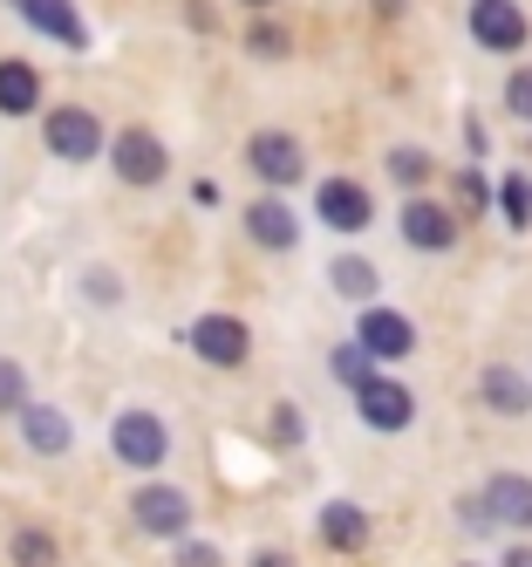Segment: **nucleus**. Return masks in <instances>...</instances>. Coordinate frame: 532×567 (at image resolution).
Returning <instances> with one entry per match:
<instances>
[{
    "label": "nucleus",
    "mask_w": 532,
    "mask_h": 567,
    "mask_svg": "<svg viewBox=\"0 0 532 567\" xmlns=\"http://www.w3.org/2000/svg\"><path fill=\"white\" fill-rule=\"evenodd\" d=\"M109 452L131 465V472H157L164 452H171V424H164L157 411H123L109 424Z\"/></svg>",
    "instance_id": "obj_1"
},
{
    "label": "nucleus",
    "mask_w": 532,
    "mask_h": 567,
    "mask_svg": "<svg viewBox=\"0 0 532 567\" xmlns=\"http://www.w3.org/2000/svg\"><path fill=\"white\" fill-rule=\"evenodd\" d=\"M41 137H49V151L62 157V165H90V157L103 151V124H96V110H82V103H62L41 116Z\"/></svg>",
    "instance_id": "obj_2"
},
{
    "label": "nucleus",
    "mask_w": 532,
    "mask_h": 567,
    "mask_svg": "<svg viewBox=\"0 0 532 567\" xmlns=\"http://www.w3.org/2000/svg\"><path fill=\"white\" fill-rule=\"evenodd\" d=\"M471 42L491 55H519L532 42V21L519 0H471Z\"/></svg>",
    "instance_id": "obj_3"
},
{
    "label": "nucleus",
    "mask_w": 532,
    "mask_h": 567,
    "mask_svg": "<svg viewBox=\"0 0 532 567\" xmlns=\"http://www.w3.org/2000/svg\"><path fill=\"white\" fill-rule=\"evenodd\" d=\"M185 342H191L205 362H212V370H239V362L253 355V329H246L239 315H219V308H212V315H198Z\"/></svg>",
    "instance_id": "obj_4"
},
{
    "label": "nucleus",
    "mask_w": 532,
    "mask_h": 567,
    "mask_svg": "<svg viewBox=\"0 0 532 567\" xmlns=\"http://www.w3.org/2000/svg\"><path fill=\"white\" fill-rule=\"evenodd\" d=\"M355 342L376 355V362H403L409 349H417V321H409L403 308H383V301H368L355 315Z\"/></svg>",
    "instance_id": "obj_5"
},
{
    "label": "nucleus",
    "mask_w": 532,
    "mask_h": 567,
    "mask_svg": "<svg viewBox=\"0 0 532 567\" xmlns=\"http://www.w3.org/2000/svg\"><path fill=\"white\" fill-rule=\"evenodd\" d=\"M131 519L144 526V534H157V540H185V534H191V499L178 493V485L150 478V485H137V499H131Z\"/></svg>",
    "instance_id": "obj_6"
},
{
    "label": "nucleus",
    "mask_w": 532,
    "mask_h": 567,
    "mask_svg": "<svg viewBox=\"0 0 532 567\" xmlns=\"http://www.w3.org/2000/svg\"><path fill=\"white\" fill-rule=\"evenodd\" d=\"M109 165H116L123 185L150 192V185H164V172H171V151H164L157 131H123V137L109 144Z\"/></svg>",
    "instance_id": "obj_7"
},
{
    "label": "nucleus",
    "mask_w": 532,
    "mask_h": 567,
    "mask_svg": "<svg viewBox=\"0 0 532 567\" xmlns=\"http://www.w3.org/2000/svg\"><path fill=\"white\" fill-rule=\"evenodd\" d=\"M246 165H253V178H260L267 192H286V185H301L307 157H301V144L286 137V131H260L253 144H246Z\"/></svg>",
    "instance_id": "obj_8"
},
{
    "label": "nucleus",
    "mask_w": 532,
    "mask_h": 567,
    "mask_svg": "<svg viewBox=\"0 0 532 567\" xmlns=\"http://www.w3.org/2000/svg\"><path fill=\"white\" fill-rule=\"evenodd\" d=\"M355 411H362L368 431H409L417 424V396H409V383H396V377H376L368 390H355Z\"/></svg>",
    "instance_id": "obj_9"
},
{
    "label": "nucleus",
    "mask_w": 532,
    "mask_h": 567,
    "mask_svg": "<svg viewBox=\"0 0 532 567\" xmlns=\"http://www.w3.org/2000/svg\"><path fill=\"white\" fill-rule=\"evenodd\" d=\"M403 239H409L417 254H450V247H458V213L417 192V198L403 206Z\"/></svg>",
    "instance_id": "obj_10"
},
{
    "label": "nucleus",
    "mask_w": 532,
    "mask_h": 567,
    "mask_svg": "<svg viewBox=\"0 0 532 567\" xmlns=\"http://www.w3.org/2000/svg\"><path fill=\"white\" fill-rule=\"evenodd\" d=\"M246 233H253V247H267V254H286L301 239V219H294V206H286L280 192H260L253 206H246Z\"/></svg>",
    "instance_id": "obj_11"
},
{
    "label": "nucleus",
    "mask_w": 532,
    "mask_h": 567,
    "mask_svg": "<svg viewBox=\"0 0 532 567\" xmlns=\"http://www.w3.org/2000/svg\"><path fill=\"white\" fill-rule=\"evenodd\" d=\"M314 213H321V226H335V233H362L368 219H376V206H368V192L355 178H327L314 192Z\"/></svg>",
    "instance_id": "obj_12"
},
{
    "label": "nucleus",
    "mask_w": 532,
    "mask_h": 567,
    "mask_svg": "<svg viewBox=\"0 0 532 567\" xmlns=\"http://www.w3.org/2000/svg\"><path fill=\"white\" fill-rule=\"evenodd\" d=\"M8 8H14L28 28H41L49 42H62V49H90V28H82V14L69 8V0H8Z\"/></svg>",
    "instance_id": "obj_13"
},
{
    "label": "nucleus",
    "mask_w": 532,
    "mask_h": 567,
    "mask_svg": "<svg viewBox=\"0 0 532 567\" xmlns=\"http://www.w3.org/2000/svg\"><path fill=\"white\" fill-rule=\"evenodd\" d=\"M478 499H484V513L499 519V526H519V534L532 526V478L525 472H491Z\"/></svg>",
    "instance_id": "obj_14"
},
{
    "label": "nucleus",
    "mask_w": 532,
    "mask_h": 567,
    "mask_svg": "<svg viewBox=\"0 0 532 567\" xmlns=\"http://www.w3.org/2000/svg\"><path fill=\"white\" fill-rule=\"evenodd\" d=\"M478 396H484L499 417H525V411H532V377L512 370V362H491V370H478Z\"/></svg>",
    "instance_id": "obj_15"
},
{
    "label": "nucleus",
    "mask_w": 532,
    "mask_h": 567,
    "mask_svg": "<svg viewBox=\"0 0 532 567\" xmlns=\"http://www.w3.org/2000/svg\"><path fill=\"white\" fill-rule=\"evenodd\" d=\"M21 437L34 444L41 458H62L69 444H75V424L55 411V403H28V411H21Z\"/></svg>",
    "instance_id": "obj_16"
},
{
    "label": "nucleus",
    "mask_w": 532,
    "mask_h": 567,
    "mask_svg": "<svg viewBox=\"0 0 532 567\" xmlns=\"http://www.w3.org/2000/svg\"><path fill=\"white\" fill-rule=\"evenodd\" d=\"M321 540L335 547V554H362V547H368V513H362V506H348V499L321 506Z\"/></svg>",
    "instance_id": "obj_17"
},
{
    "label": "nucleus",
    "mask_w": 532,
    "mask_h": 567,
    "mask_svg": "<svg viewBox=\"0 0 532 567\" xmlns=\"http://www.w3.org/2000/svg\"><path fill=\"white\" fill-rule=\"evenodd\" d=\"M28 110H41L34 62H0V116H28Z\"/></svg>",
    "instance_id": "obj_18"
},
{
    "label": "nucleus",
    "mask_w": 532,
    "mask_h": 567,
    "mask_svg": "<svg viewBox=\"0 0 532 567\" xmlns=\"http://www.w3.org/2000/svg\"><path fill=\"white\" fill-rule=\"evenodd\" d=\"M327 370H335V383H348V390H368L383 370H376V355H368L362 342H335L327 349Z\"/></svg>",
    "instance_id": "obj_19"
},
{
    "label": "nucleus",
    "mask_w": 532,
    "mask_h": 567,
    "mask_svg": "<svg viewBox=\"0 0 532 567\" xmlns=\"http://www.w3.org/2000/svg\"><path fill=\"white\" fill-rule=\"evenodd\" d=\"M327 280H335V295H348V301H376V267H368L362 254H342L335 267H327Z\"/></svg>",
    "instance_id": "obj_20"
},
{
    "label": "nucleus",
    "mask_w": 532,
    "mask_h": 567,
    "mask_svg": "<svg viewBox=\"0 0 532 567\" xmlns=\"http://www.w3.org/2000/svg\"><path fill=\"white\" fill-rule=\"evenodd\" d=\"M8 560L14 567H55V534L49 526H21V534L8 540Z\"/></svg>",
    "instance_id": "obj_21"
},
{
    "label": "nucleus",
    "mask_w": 532,
    "mask_h": 567,
    "mask_svg": "<svg viewBox=\"0 0 532 567\" xmlns=\"http://www.w3.org/2000/svg\"><path fill=\"white\" fill-rule=\"evenodd\" d=\"M499 213H505V226H512V233H525V226H532V178H525V172L499 178Z\"/></svg>",
    "instance_id": "obj_22"
},
{
    "label": "nucleus",
    "mask_w": 532,
    "mask_h": 567,
    "mask_svg": "<svg viewBox=\"0 0 532 567\" xmlns=\"http://www.w3.org/2000/svg\"><path fill=\"white\" fill-rule=\"evenodd\" d=\"M430 172H437V165H430V151H417V144H396V151H389V178L409 185V198H417V185H424Z\"/></svg>",
    "instance_id": "obj_23"
},
{
    "label": "nucleus",
    "mask_w": 532,
    "mask_h": 567,
    "mask_svg": "<svg viewBox=\"0 0 532 567\" xmlns=\"http://www.w3.org/2000/svg\"><path fill=\"white\" fill-rule=\"evenodd\" d=\"M0 411H28V377H21V362H0Z\"/></svg>",
    "instance_id": "obj_24"
},
{
    "label": "nucleus",
    "mask_w": 532,
    "mask_h": 567,
    "mask_svg": "<svg viewBox=\"0 0 532 567\" xmlns=\"http://www.w3.org/2000/svg\"><path fill=\"white\" fill-rule=\"evenodd\" d=\"M246 49H253V55H286V28H273V21H253V28H246Z\"/></svg>",
    "instance_id": "obj_25"
},
{
    "label": "nucleus",
    "mask_w": 532,
    "mask_h": 567,
    "mask_svg": "<svg viewBox=\"0 0 532 567\" xmlns=\"http://www.w3.org/2000/svg\"><path fill=\"white\" fill-rule=\"evenodd\" d=\"M458 198L471 213H484V206H499V185H484V172H458Z\"/></svg>",
    "instance_id": "obj_26"
},
{
    "label": "nucleus",
    "mask_w": 532,
    "mask_h": 567,
    "mask_svg": "<svg viewBox=\"0 0 532 567\" xmlns=\"http://www.w3.org/2000/svg\"><path fill=\"white\" fill-rule=\"evenodd\" d=\"M505 110L519 116V124H532V69H512V83H505Z\"/></svg>",
    "instance_id": "obj_27"
},
{
    "label": "nucleus",
    "mask_w": 532,
    "mask_h": 567,
    "mask_svg": "<svg viewBox=\"0 0 532 567\" xmlns=\"http://www.w3.org/2000/svg\"><path fill=\"white\" fill-rule=\"evenodd\" d=\"M178 567H219V547H205V540H178Z\"/></svg>",
    "instance_id": "obj_28"
},
{
    "label": "nucleus",
    "mask_w": 532,
    "mask_h": 567,
    "mask_svg": "<svg viewBox=\"0 0 532 567\" xmlns=\"http://www.w3.org/2000/svg\"><path fill=\"white\" fill-rule=\"evenodd\" d=\"M273 431H280L286 444H294V437H301V411H294V403H273Z\"/></svg>",
    "instance_id": "obj_29"
},
{
    "label": "nucleus",
    "mask_w": 532,
    "mask_h": 567,
    "mask_svg": "<svg viewBox=\"0 0 532 567\" xmlns=\"http://www.w3.org/2000/svg\"><path fill=\"white\" fill-rule=\"evenodd\" d=\"M90 295H96V301H116V295H123V288H116V274L96 267V274H90Z\"/></svg>",
    "instance_id": "obj_30"
},
{
    "label": "nucleus",
    "mask_w": 532,
    "mask_h": 567,
    "mask_svg": "<svg viewBox=\"0 0 532 567\" xmlns=\"http://www.w3.org/2000/svg\"><path fill=\"white\" fill-rule=\"evenodd\" d=\"M253 567H301L294 554H280V547H267V554H253Z\"/></svg>",
    "instance_id": "obj_31"
},
{
    "label": "nucleus",
    "mask_w": 532,
    "mask_h": 567,
    "mask_svg": "<svg viewBox=\"0 0 532 567\" xmlns=\"http://www.w3.org/2000/svg\"><path fill=\"white\" fill-rule=\"evenodd\" d=\"M505 567H532V547H512V554H505Z\"/></svg>",
    "instance_id": "obj_32"
},
{
    "label": "nucleus",
    "mask_w": 532,
    "mask_h": 567,
    "mask_svg": "<svg viewBox=\"0 0 532 567\" xmlns=\"http://www.w3.org/2000/svg\"><path fill=\"white\" fill-rule=\"evenodd\" d=\"M253 8H273V0H253Z\"/></svg>",
    "instance_id": "obj_33"
}]
</instances>
